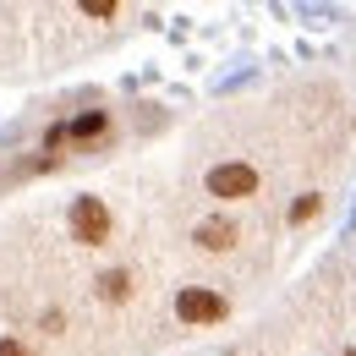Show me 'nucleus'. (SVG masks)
<instances>
[{"label": "nucleus", "mask_w": 356, "mask_h": 356, "mask_svg": "<svg viewBox=\"0 0 356 356\" xmlns=\"http://www.w3.org/2000/svg\"><path fill=\"white\" fill-rule=\"evenodd\" d=\"M203 192H209L214 203H252V197L264 192V170H258L252 159H220V165H209Z\"/></svg>", "instance_id": "1"}, {"label": "nucleus", "mask_w": 356, "mask_h": 356, "mask_svg": "<svg viewBox=\"0 0 356 356\" xmlns=\"http://www.w3.org/2000/svg\"><path fill=\"white\" fill-rule=\"evenodd\" d=\"M66 230H72V241L77 247H104L110 236H115V214H110V203L104 197H72V209H66Z\"/></svg>", "instance_id": "2"}, {"label": "nucleus", "mask_w": 356, "mask_h": 356, "mask_svg": "<svg viewBox=\"0 0 356 356\" xmlns=\"http://www.w3.org/2000/svg\"><path fill=\"white\" fill-rule=\"evenodd\" d=\"M176 318L186 329H214L230 318V296H220L214 285H181L176 291Z\"/></svg>", "instance_id": "3"}, {"label": "nucleus", "mask_w": 356, "mask_h": 356, "mask_svg": "<svg viewBox=\"0 0 356 356\" xmlns=\"http://www.w3.org/2000/svg\"><path fill=\"white\" fill-rule=\"evenodd\" d=\"M115 143V115L110 110H83L66 121V148H110Z\"/></svg>", "instance_id": "4"}, {"label": "nucleus", "mask_w": 356, "mask_h": 356, "mask_svg": "<svg viewBox=\"0 0 356 356\" xmlns=\"http://www.w3.org/2000/svg\"><path fill=\"white\" fill-rule=\"evenodd\" d=\"M192 241H197V252H230L241 241V225L230 220V214H209V220H197Z\"/></svg>", "instance_id": "5"}, {"label": "nucleus", "mask_w": 356, "mask_h": 356, "mask_svg": "<svg viewBox=\"0 0 356 356\" xmlns=\"http://www.w3.org/2000/svg\"><path fill=\"white\" fill-rule=\"evenodd\" d=\"M93 291H99V302H104V307H127V302L137 296V274L127 264H115V268H104V274L93 280Z\"/></svg>", "instance_id": "6"}, {"label": "nucleus", "mask_w": 356, "mask_h": 356, "mask_svg": "<svg viewBox=\"0 0 356 356\" xmlns=\"http://www.w3.org/2000/svg\"><path fill=\"white\" fill-rule=\"evenodd\" d=\"M318 214H323V192H302V197L291 203V214H285V220H291V230H302V225H312Z\"/></svg>", "instance_id": "7"}, {"label": "nucleus", "mask_w": 356, "mask_h": 356, "mask_svg": "<svg viewBox=\"0 0 356 356\" xmlns=\"http://www.w3.org/2000/svg\"><path fill=\"white\" fill-rule=\"evenodd\" d=\"M39 323H44V334H66V312H60V307H44V312H39Z\"/></svg>", "instance_id": "8"}, {"label": "nucleus", "mask_w": 356, "mask_h": 356, "mask_svg": "<svg viewBox=\"0 0 356 356\" xmlns=\"http://www.w3.org/2000/svg\"><path fill=\"white\" fill-rule=\"evenodd\" d=\"M0 356H33V346L17 340V334H0Z\"/></svg>", "instance_id": "9"}, {"label": "nucleus", "mask_w": 356, "mask_h": 356, "mask_svg": "<svg viewBox=\"0 0 356 356\" xmlns=\"http://www.w3.org/2000/svg\"><path fill=\"white\" fill-rule=\"evenodd\" d=\"M121 6L115 0H83V17H115Z\"/></svg>", "instance_id": "10"}, {"label": "nucleus", "mask_w": 356, "mask_h": 356, "mask_svg": "<svg viewBox=\"0 0 356 356\" xmlns=\"http://www.w3.org/2000/svg\"><path fill=\"white\" fill-rule=\"evenodd\" d=\"M346 356H356V351H346Z\"/></svg>", "instance_id": "11"}]
</instances>
